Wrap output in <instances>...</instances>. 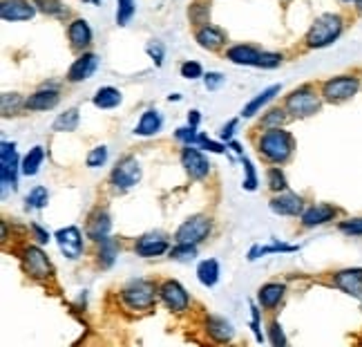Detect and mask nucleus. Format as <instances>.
<instances>
[{
  "label": "nucleus",
  "instance_id": "5fc2aeb1",
  "mask_svg": "<svg viewBox=\"0 0 362 347\" xmlns=\"http://www.w3.org/2000/svg\"><path fill=\"white\" fill-rule=\"evenodd\" d=\"M32 231H34V238L38 244H47L49 242V233L43 229V227H38V224H32Z\"/></svg>",
  "mask_w": 362,
  "mask_h": 347
},
{
  "label": "nucleus",
  "instance_id": "bb28decb",
  "mask_svg": "<svg viewBox=\"0 0 362 347\" xmlns=\"http://www.w3.org/2000/svg\"><path fill=\"white\" fill-rule=\"evenodd\" d=\"M163 126V119L159 115V110H146V113L141 115V119H139L136 128H134V135L136 137H152L157 135Z\"/></svg>",
  "mask_w": 362,
  "mask_h": 347
},
{
  "label": "nucleus",
  "instance_id": "4be33fe9",
  "mask_svg": "<svg viewBox=\"0 0 362 347\" xmlns=\"http://www.w3.org/2000/svg\"><path fill=\"white\" fill-rule=\"evenodd\" d=\"M110 231H112V220H110V213L105 211V208H96L88 220V238L94 242H101L103 238H107Z\"/></svg>",
  "mask_w": 362,
  "mask_h": 347
},
{
  "label": "nucleus",
  "instance_id": "9d476101",
  "mask_svg": "<svg viewBox=\"0 0 362 347\" xmlns=\"http://www.w3.org/2000/svg\"><path fill=\"white\" fill-rule=\"evenodd\" d=\"M159 300L165 305V309H170L175 314H181L190 307V296L188 291L181 287L177 280H163L159 285Z\"/></svg>",
  "mask_w": 362,
  "mask_h": 347
},
{
  "label": "nucleus",
  "instance_id": "bf43d9fd",
  "mask_svg": "<svg viewBox=\"0 0 362 347\" xmlns=\"http://www.w3.org/2000/svg\"><path fill=\"white\" fill-rule=\"evenodd\" d=\"M340 3H344V5H351V3H356V0H340Z\"/></svg>",
  "mask_w": 362,
  "mask_h": 347
},
{
  "label": "nucleus",
  "instance_id": "cd10ccee",
  "mask_svg": "<svg viewBox=\"0 0 362 347\" xmlns=\"http://www.w3.org/2000/svg\"><path fill=\"white\" fill-rule=\"evenodd\" d=\"M280 86H271V88H267L264 92H259L255 99H250L246 106H244V110H242V117L244 119H250V117H255V115H259V110L267 106V103H271L277 94H280Z\"/></svg>",
  "mask_w": 362,
  "mask_h": 347
},
{
  "label": "nucleus",
  "instance_id": "2eb2a0df",
  "mask_svg": "<svg viewBox=\"0 0 362 347\" xmlns=\"http://www.w3.org/2000/svg\"><path fill=\"white\" fill-rule=\"evenodd\" d=\"M194 40L199 43V47H204L208 52H219L221 47H226L228 36L221 27H217L213 23H206L194 30Z\"/></svg>",
  "mask_w": 362,
  "mask_h": 347
},
{
  "label": "nucleus",
  "instance_id": "f03ea898",
  "mask_svg": "<svg viewBox=\"0 0 362 347\" xmlns=\"http://www.w3.org/2000/svg\"><path fill=\"white\" fill-rule=\"evenodd\" d=\"M259 148V155L271 161V164H286L291 157H293V150H296V139L286 128H267L259 137L257 142Z\"/></svg>",
  "mask_w": 362,
  "mask_h": 347
},
{
  "label": "nucleus",
  "instance_id": "c03bdc74",
  "mask_svg": "<svg viewBox=\"0 0 362 347\" xmlns=\"http://www.w3.org/2000/svg\"><path fill=\"white\" fill-rule=\"evenodd\" d=\"M269 343L273 347H284L288 343L286 336H284V331H282V325L277 323V321H271L269 323Z\"/></svg>",
  "mask_w": 362,
  "mask_h": 347
},
{
  "label": "nucleus",
  "instance_id": "72a5a7b5",
  "mask_svg": "<svg viewBox=\"0 0 362 347\" xmlns=\"http://www.w3.org/2000/svg\"><path fill=\"white\" fill-rule=\"evenodd\" d=\"M36 7L52 18H67V7L61 0H34Z\"/></svg>",
  "mask_w": 362,
  "mask_h": 347
},
{
  "label": "nucleus",
  "instance_id": "2f4dec72",
  "mask_svg": "<svg viewBox=\"0 0 362 347\" xmlns=\"http://www.w3.org/2000/svg\"><path fill=\"white\" fill-rule=\"evenodd\" d=\"M188 18L194 27L211 23V0H194L188 9Z\"/></svg>",
  "mask_w": 362,
  "mask_h": 347
},
{
  "label": "nucleus",
  "instance_id": "a878e982",
  "mask_svg": "<svg viewBox=\"0 0 362 347\" xmlns=\"http://www.w3.org/2000/svg\"><path fill=\"white\" fill-rule=\"evenodd\" d=\"M284 294H286V287L282 283H267L257 291V302L264 309H275L277 305L282 302Z\"/></svg>",
  "mask_w": 362,
  "mask_h": 347
},
{
  "label": "nucleus",
  "instance_id": "20e7f679",
  "mask_svg": "<svg viewBox=\"0 0 362 347\" xmlns=\"http://www.w3.org/2000/svg\"><path fill=\"white\" fill-rule=\"evenodd\" d=\"M322 94H317L313 86H300L298 90H293L284 101V110L296 119H304V117H311L315 113H320L322 108Z\"/></svg>",
  "mask_w": 362,
  "mask_h": 347
},
{
  "label": "nucleus",
  "instance_id": "4468645a",
  "mask_svg": "<svg viewBox=\"0 0 362 347\" xmlns=\"http://www.w3.org/2000/svg\"><path fill=\"white\" fill-rule=\"evenodd\" d=\"M333 287L340 289L342 294L362 298V269L360 267H349V269H340L333 273Z\"/></svg>",
  "mask_w": 362,
  "mask_h": 347
},
{
  "label": "nucleus",
  "instance_id": "ea45409f",
  "mask_svg": "<svg viewBox=\"0 0 362 347\" xmlns=\"http://www.w3.org/2000/svg\"><path fill=\"white\" fill-rule=\"evenodd\" d=\"M21 108H25V99L21 94H3V117L16 115Z\"/></svg>",
  "mask_w": 362,
  "mask_h": 347
},
{
  "label": "nucleus",
  "instance_id": "e433bc0d",
  "mask_svg": "<svg viewBox=\"0 0 362 347\" xmlns=\"http://www.w3.org/2000/svg\"><path fill=\"white\" fill-rule=\"evenodd\" d=\"M168 256L177 262H190V260H194V256H197V246L175 242V246L168 251Z\"/></svg>",
  "mask_w": 362,
  "mask_h": 347
},
{
  "label": "nucleus",
  "instance_id": "6e6d98bb",
  "mask_svg": "<svg viewBox=\"0 0 362 347\" xmlns=\"http://www.w3.org/2000/svg\"><path fill=\"white\" fill-rule=\"evenodd\" d=\"M250 312H253V323H250V327H253V331H255V339L262 343L264 336H262V331H259V309L253 305V307H250Z\"/></svg>",
  "mask_w": 362,
  "mask_h": 347
},
{
  "label": "nucleus",
  "instance_id": "393cba45",
  "mask_svg": "<svg viewBox=\"0 0 362 347\" xmlns=\"http://www.w3.org/2000/svg\"><path fill=\"white\" fill-rule=\"evenodd\" d=\"M119 251H121V244L117 238L112 235H107L101 242H96V260H99V267L103 269H110L115 265V260L119 258Z\"/></svg>",
  "mask_w": 362,
  "mask_h": 347
},
{
  "label": "nucleus",
  "instance_id": "1a4fd4ad",
  "mask_svg": "<svg viewBox=\"0 0 362 347\" xmlns=\"http://www.w3.org/2000/svg\"><path fill=\"white\" fill-rule=\"evenodd\" d=\"M18 155H16V144L3 142L0 146V182H3V190H13L18 179Z\"/></svg>",
  "mask_w": 362,
  "mask_h": 347
},
{
  "label": "nucleus",
  "instance_id": "79ce46f5",
  "mask_svg": "<svg viewBox=\"0 0 362 347\" xmlns=\"http://www.w3.org/2000/svg\"><path fill=\"white\" fill-rule=\"evenodd\" d=\"M284 61V54L282 52H262L259 59H257V67H264V69H275L280 67Z\"/></svg>",
  "mask_w": 362,
  "mask_h": 347
},
{
  "label": "nucleus",
  "instance_id": "423d86ee",
  "mask_svg": "<svg viewBox=\"0 0 362 347\" xmlns=\"http://www.w3.org/2000/svg\"><path fill=\"white\" fill-rule=\"evenodd\" d=\"M213 231V222L208 215H190L186 222H181L175 231V242L179 244H194L199 246Z\"/></svg>",
  "mask_w": 362,
  "mask_h": 347
},
{
  "label": "nucleus",
  "instance_id": "7c9ffc66",
  "mask_svg": "<svg viewBox=\"0 0 362 347\" xmlns=\"http://www.w3.org/2000/svg\"><path fill=\"white\" fill-rule=\"evenodd\" d=\"M43 159H45V150H43V146H34L27 155L23 157V164H21V173L23 175H27V177H32V175H36L38 173V169H40V164H43Z\"/></svg>",
  "mask_w": 362,
  "mask_h": 347
},
{
  "label": "nucleus",
  "instance_id": "7ed1b4c3",
  "mask_svg": "<svg viewBox=\"0 0 362 347\" xmlns=\"http://www.w3.org/2000/svg\"><path fill=\"white\" fill-rule=\"evenodd\" d=\"M159 296V287H155V283L146 280V278H136V280H130L121 289V300L125 307H130L134 312H146L152 305L157 302Z\"/></svg>",
  "mask_w": 362,
  "mask_h": 347
},
{
  "label": "nucleus",
  "instance_id": "052dcab7",
  "mask_svg": "<svg viewBox=\"0 0 362 347\" xmlns=\"http://www.w3.org/2000/svg\"><path fill=\"white\" fill-rule=\"evenodd\" d=\"M360 307H362V298H360Z\"/></svg>",
  "mask_w": 362,
  "mask_h": 347
},
{
  "label": "nucleus",
  "instance_id": "13d9d810",
  "mask_svg": "<svg viewBox=\"0 0 362 347\" xmlns=\"http://www.w3.org/2000/svg\"><path fill=\"white\" fill-rule=\"evenodd\" d=\"M354 5H356V7H358L360 11H362V0H356V3H354Z\"/></svg>",
  "mask_w": 362,
  "mask_h": 347
},
{
  "label": "nucleus",
  "instance_id": "864d4df0",
  "mask_svg": "<svg viewBox=\"0 0 362 347\" xmlns=\"http://www.w3.org/2000/svg\"><path fill=\"white\" fill-rule=\"evenodd\" d=\"M238 119H230L228 123H226V126L224 128H221V132H219V139H221V142H230V139H233V135H235V130H238Z\"/></svg>",
  "mask_w": 362,
  "mask_h": 347
},
{
  "label": "nucleus",
  "instance_id": "09e8293b",
  "mask_svg": "<svg viewBox=\"0 0 362 347\" xmlns=\"http://www.w3.org/2000/svg\"><path fill=\"white\" fill-rule=\"evenodd\" d=\"M338 229L346 235H360L362 238V217H354V220H344L338 224Z\"/></svg>",
  "mask_w": 362,
  "mask_h": 347
},
{
  "label": "nucleus",
  "instance_id": "473e14b6",
  "mask_svg": "<svg viewBox=\"0 0 362 347\" xmlns=\"http://www.w3.org/2000/svg\"><path fill=\"white\" fill-rule=\"evenodd\" d=\"M78 121H81L78 108H69V110H65L63 115L57 117V121H54V130H59V132H74L78 128Z\"/></svg>",
  "mask_w": 362,
  "mask_h": 347
},
{
  "label": "nucleus",
  "instance_id": "ddd939ff",
  "mask_svg": "<svg viewBox=\"0 0 362 347\" xmlns=\"http://www.w3.org/2000/svg\"><path fill=\"white\" fill-rule=\"evenodd\" d=\"M168 251H170V242L163 233H146L134 244V254L141 258H159Z\"/></svg>",
  "mask_w": 362,
  "mask_h": 347
},
{
  "label": "nucleus",
  "instance_id": "c756f323",
  "mask_svg": "<svg viewBox=\"0 0 362 347\" xmlns=\"http://www.w3.org/2000/svg\"><path fill=\"white\" fill-rule=\"evenodd\" d=\"M197 278L204 287H215L217 280H219V262L208 258V260H202L197 265Z\"/></svg>",
  "mask_w": 362,
  "mask_h": 347
},
{
  "label": "nucleus",
  "instance_id": "6ab92c4d",
  "mask_svg": "<svg viewBox=\"0 0 362 347\" xmlns=\"http://www.w3.org/2000/svg\"><path fill=\"white\" fill-rule=\"evenodd\" d=\"M92 38H94L92 27L86 18H74L67 25V40H69V45H72V50L86 52L92 45Z\"/></svg>",
  "mask_w": 362,
  "mask_h": 347
},
{
  "label": "nucleus",
  "instance_id": "8fccbe9b",
  "mask_svg": "<svg viewBox=\"0 0 362 347\" xmlns=\"http://www.w3.org/2000/svg\"><path fill=\"white\" fill-rule=\"evenodd\" d=\"M146 52H148V57L155 61L157 67L163 63V45L159 43V40H150V43L146 45Z\"/></svg>",
  "mask_w": 362,
  "mask_h": 347
},
{
  "label": "nucleus",
  "instance_id": "a18cd8bd",
  "mask_svg": "<svg viewBox=\"0 0 362 347\" xmlns=\"http://www.w3.org/2000/svg\"><path fill=\"white\" fill-rule=\"evenodd\" d=\"M107 159V148L105 146H96L90 150V155L86 159V164L90 166V169H99V166H103Z\"/></svg>",
  "mask_w": 362,
  "mask_h": 347
},
{
  "label": "nucleus",
  "instance_id": "f8f14e48",
  "mask_svg": "<svg viewBox=\"0 0 362 347\" xmlns=\"http://www.w3.org/2000/svg\"><path fill=\"white\" fill-rule=\"evenodd\" d=\"M36 3L30 0H3L0 3V16L7 23H23V21H32L36 16Z\"/></svg>",
  "mask_w": 362,
  "mask_h": 347
},
{
  "label": "nucleus",
  "instance_id": "39448f33",
  "mask_svg": "<svg viewBox=\"0 0 362 347\" xmlns=\"http://www.w3.org/2000/svg\"><path fill=\"white\" fill-rule=\"evenodd\" d=\"M360 92V76L358 74H340L331 76L322 83V99L327 103H344L354 99Z\"/></svg>",
  "mask_w": 362,
  "mask_h": 347
},
{
  "label": "nucleus",
  "instance_id": "5701e85b",
  "mask_svg": "<svg viewBox=\"0 0 362 347\" xmlns=\"http://www.w3.org/2000/svg\"><path fill=\"white\" fill-rule=\"evenodd\" d=\"M262 50L255 47V45H246V43H240V45H233L226 50V59L235 65H246V67H257V59H259Z\"/></svg>",
  "mask_w": 362,
  "mask_h": 347
},
{
  "label": "nucleus",
  "instance_id": "f704fd0d",
  "mask_svg": "<svg viewBox=\"0 0 362 347\" xmlns=\"http://www.w3.org/2000/svg\"><path fill=\"white\" fill-rule=\"evenodd\" d=\"M291 254V251H298V246H291V244H269V246H253L248 254V260H257V256H267V254Z\"/></svg>",
  "mask_w": 362,
  "mask_h": 347
},
{
  "label": "nucleus",
  "instance_id": "37998d69",
  "mask_svg": "<svg viewBox=\"0 0 362 347\" xmlns=\"http://www.w3.org/2000/svg\"><path fill=\"white\" fill-rule=\"evenodd\" d=\"M242 164H244V171H246V179H244V190H248V193H253L255 188H257V173H255V166H253V161H250L248 157H244L242 155Z\"/></svg>",
  "mask_w": 362,
  "mask_h": 347
},
{
  "label": "nucleus",
  "instance_id": "3c124183",
  "mask_svg": "<svg viewBox=\"0 0 362 347\" xmlns=\"http://www.w3.org/2000/svg\"><path fill=\"white\" fill-rule=\"evenodd\" d=\"M204 86H206V90H211V92L219 90L221 86H224V74H219V72H208V74L204 76Z\"/></svg>",
  "mask_w": 362,
  "mask_h": 347
},
{
  "label": "nucleus",
  "instance_id": "412c9836",
  "mask_svg": "<svg viewBox=\"0 0 362 347\" xmlns=\"http://www.w3.org/2000/svg\"><path fill=\"white\" fill-rule=\"evenodd\" d=\"M336 215H338L336 206H331V204H315V206L304 208V213L300 217H302V227L304 229H313V227H322V224H327V222L336 220Z\"/></svg>",
  "mask_w": 362,
  "mask_h": 347
},
{
  "label": "nucleus",
  "instance_id": "a211bd4d",
  "mask_svg": "<svg viewBox=\"0 0 362 347\" xmlns=\"http://www.w3.org/2000/svg\"><path fill=\"white\" fill-rule=\"evenodd\" d=\"M271 211L277 215H286V217H298L304 213V200L296 193L282 190L271 200Z\"/></svg>",
  "mask_w": 362,
  "mask_h": 347
},
{
  "label": "nucleus",
  "instance_id": "9b49d317",
  "mask_svg": "<svg viewBox=\"0 0 362 347\" xmlns=\"http://www.w3.org/2000/svg\"><path fill=\"white\" fill-rule=\"evenodd\" d=\"M181 166H184L192 179H206L208 173H211V161L194 146H184V150H181Z\"/></svg>",
  "mask_w": 362,
  "mask_h": 347
},
{
  "label": "nucleus",
  "instance_id": "603ef678",
  "mask_svg": "<svg viewBox=\"0 0 362 347\" xmlns=\"http://www.w3.org/2000/svg\"><path fill=\"white\" fill-rule=\"evenodd\" d=\"M199 146L206 148V150H211V152H217V155H221V152H226V146H224V144L213 142V139H208V137H204V135H199Z\"/></svg>",
  "mask_w": 362,
  "mask_h": 347
},
{
  "label": "nucleus",
  "instance_id": "4d7b16f0",
  "mask_svg": "<svg viewBox=\"0 0 362 347\" xmlns=\"http://www.w3.org/2000/svg\"><path fill=\"white\" fill-rule=\"evenodd\" d=\"M199 121H202L199 110H190V113H188V126L197 128V126H199Z\"/></svg>",
  "mask_w": 362,
  "mask_h": 347
},
{
  "label": "nucleus",
  "instance_id": "c9c22d12",
  "mask_svg": "<svg viewBox=\"0 0 362 347\" xmlns=\"http://www.w3.org/2000/svg\"><path fill=\"white\" fill-rule=\"evenodd\" d=\"M47 202H49V193H47L45 186H36V188H32V190H30V195H27V200H25L27 208H34V211H40V208H45Z\"/></svg>",
  "mask_w": 362,
  "mask_h": 347
},
{
  "label": "nucleus",
  "instance_id": "b1692460",
  "mask_svg": "<svg viewBox=\"0 0 362 347\" xmlns=\"http://www.w3.org/2000/svg\"><path fill=\"white\" fill-rule=\"evenodd\" d=\"M206 331H208V336H211L215 343H228L235 336L233 325L226 321V318H221V316H208L206 318Z\"/></svg>",
  "mask_w": 362,
  "mask_h": 347
},
{
  "label": "nucleus",
  "instance_id": "6e6552de",
  "mask_svg": "<svg viewBox=\"0 0 362 347\" xmlns=\"http://www.w3.org/2000/svg\"><path fill=\"white\" fill-rule=\"evenodd\" d=\"M139 179H141V166H139L136 157H132V155L119 159L117 166L112 169V175H110V182H112V186H117L119 190H128V188L136 186Z\"/></svg>",
  "mask_w": 362,
  "mask_h": 347
},
{
  "label": "nucleus",
  "instance_id": "f257e3e1",
  "mask_svg": "<svg viewBox=\"0 0 362 347\" xmlns=\"http://www.w3.org/2000/svg\"><path fill=\"white\" fill-rule=\"evenodd\" d=\"M344 32V16L336 11H327L322 16H317L309 32L304 36V45L309 50H325L329 45H333L336 40L342 36Z\"/></svg>",
  "mask_w": 362,
  "mask_h": 347
},
{
  "label": "nucleus",
  "instance_id": "49530a36",
  "mask_svg": "<svg viewBox=\"0 0 362 347\" xmlns=\"http://www.w3.org/2000/svg\"><path fill=\"white\" fill-rule=\"evenodd\" d=\"M175 137L179 139L181 144H186V146H194V144H199V135H197V128H192V126H184V128H179L175 132Z\"/></svg>",
  "mask_w": 362,
  "mask_h": 347
},
{
  "label": "nucleus",
  "instance_id": "c85d7f7f",
  "mask_svg": "<svg viewBox=\"0 0 362 347\" xmlns=\"http://www.w3.org/2000/svg\"><path fill=\"white\" fill-rule=\"evenodd\" d=\"M121 101H123L121 90L110 88V86L99 88V90H96V94L92 96V103H94L96 108H101V110H112V108L121 106Z\"/></svg>",
  "mask_w": 362,
  "mask_h": 347
},
{
  "label": "nucleus",
  "instance_id": "aec40b11",
  "mask_svg": "<svg viewBox=\"0 0 362 347\" xmlns=\"http://www.w3.org/2000/svg\"><path fill=\"white\" fill-rule=\"evenodd\" d=\"M96 67H99V57H96L94 52H83L81 57L72 65H69V69H67V81L69 83L86 81V79H90L96 72Z\"/></svg>",
  "mask_w": 362,
  "mask_h": 347
},
{
  "label": "nucleus",
  "instance_id": "58836bf2",
  "mask_svg": "<svg viewBox=\"0 0 362 347\" xmlns=\"http://www.w3.org/2000/svg\"><path fill=\"white\" fill-rule=\"evenodd\" d=\"M284 121H286V110H282V108H271L267 115L262 117V126L264 128H280V126H284Z\"/></svg>",
  "mask_w": 362,
  "mask_h": 347
},
{
  "label": "nucleus",
  "instance_id": "0eeeda50",
  "mask_svg": "<svg viewBox=\"0 0 362 347\" xmlns=\"http://www.w3.org/2000/svg\"><path fill=\"white\" fill-rule=\"evenodd\" d=\"M21 260H23V267H25L27 275L34 278V280H47L54 271L47 254L40 246H25L21 254Z\"/></svg>",
  "mask_w": 362,
  "mask_h": 347
},
{
  "label": "nucleus",
  "instance_id": "f3484780",
  "mask_svg": "<svg viewBox=\"0 0 362 347\" xmlns=\"http://www.w3.org/2000/svg\"><path fill=\"white\" fill-rule=\"evenodd\" d=\"M61 101V94L57 88L52 86H45L36 90L34 94H30L25 99V110H30V113H47V110H54Z\"/></svg>",
  "mask_w": 362,
  "mask_h": 347
},
{
  "label": "nucleus",
  "instance_id": "4c0bfd02",
  "mask_svg": "<svg viewBox=\"0 0 362 347\" xmlns=\"http://www.w3.org/2000/svg\"><path fill=\"white\" fill-rule=\"evenodd\" d=\"M267 184L273 193H282L288 188V182H286V175L282 173V169H269L267 171Z\"/></svg>",
  "mask_w": 362,
  "mask_h": 347
},
{
  "label": "nucleus",
  "instance_id": "dca6fc26",
  "mask_svg": "<svg viewBox=\"0 0 362 347\" xmlns=\"http://www.w3.org/2000/svg\"><path fill=\"white\" fill-rule=\"evenodd\" d=\"M57 242H59V249L61 254L69 260H78L83 256V235L76 227H65V229H59L57 231Z\"/></svg>",
  "mask_w": 362,
  "mask_h": 347
},
{
  "label": "nucleus",
  "instance_id": "de8ad7c7",
  "mask_svg": "<svg viewBox=\"0 0 362 347\" xmlns=\"http://www.w3.org/2000/svg\"><path fill=\"white\" fill-rule=\"evenodd\" d=\"M179 72H181V76L184 79H199L202 74H204V69H202V65L197 63V61H184L181 63V67H179Z\"/></svg>",
  "mask_w": 362,
  "mask_h": 347
},
{
  "label": "nucleus",
  "instance_id": "a19ab883",
  "mask_svg": "<svg viewBox=\"0 0 362 347\" xmlns=\"http://www.w3.org/2000/svg\"><path fill=\"white\" fill-rule=\"evenodd\" d=\"M117 23L119 25H128L134 16V0H117Z\"/></svg>",
  "mask_w": 362,
  "mask_h": 347
}]
</instances>
